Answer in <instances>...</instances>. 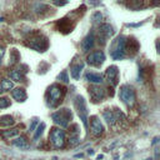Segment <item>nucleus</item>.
Masks as SVG:
<instances>
[{
	"instance_id": "f257e3e1",
	"label": "nucleus",
	"mask_w": 160,
	"mask_h": 160,
	"mask_svg": "<svg viewBox=\"0 0 160 160\" xmlns=\"http://www.w3.org/2000/svg\"><path fill=\"white\" fill-rule=\"evenodd\" d=\"M66 92V89L64 86H60L58 84L51 85L48 89V102L51 108H56L61 101Z\"/></svg>"
},
{
	"instance_id": "f03ea898",
	"label": "nucleus",
	"mask_w": 160,
	"mask_h": 160,
	"mask_svg": "<svg viewBox=\"0 0 160 160\" xmlns=\"http://www.w3.org/2000/svg\"><path fill=\"white\" fill-rule=\"evenodd\" d=\"M25 44L28 46H30L31 49L36 50V51H40V52H44L48 48H49V41H48V38L41 35V34H36V35H32L30 36Z\"/></svg>"
},
{
	"instance_id": "7ed1b4c3",
	"label": "nucleus",
	"mask_w": 160,
	"mask_h": 160,
	"mask_svg": "<svg viewBox=\"0 0 160 160\" xmlns=\"http://www.w3.org/2000/svg\"><path fill=\"white\" fill-rule=\"evenodd\" d=\"M51 119H52L54 122L58 124L59 126L66 128V126L69 125V122L71 121V119H72V112H71V110L68 109V108H61V109H59L58 111L52 112Z\"/></svg>"
},
{
	"instance_id": "20e7f679",
	"label": "nucleus",
	"mask_w": 160,
	"mask_h": 160,
	"mask_svg": "<svg viewBox=\"0 0 160 160\" xmlns=\"http://www.w3.org/2000/svg\"><path fill=\"white\" fill-rule=\"evenodd\" d=\"M119 96H120L121 101H122L128 108H132V106L135 105L136 95H135V90H134L130 85H122V86L120 88Z\"/></svg>"
},
{
	"instance_id": "39448f33",
	"label": "nucleus",
	"mask_w": 160,
	"mask_h": 160,
	"mask_svg": "<svg viewBox=\"0 0 160 160\" xmlns=\"http://www.w3.org/2000/svg\"><path fill=\"white\" fill-rule=\"evenodd\" d=\"M125 38L124 36H118L112 44H111V49H110V54L111 58L115 60H120L125 56Z\"/></svg>"
},
{
	"instance_id": "423d86ee",
	"label": "nucleus",
	"mask_w": 160,
	"mask_h": 160,
	"mask_svg": "<svg viewBox=\"0 0 160 160\" xmlns=\"http://www.w3.org/2000/svg\"><path fill=\"white\" fill-rule=\"evenodd\" d=\"M75 108L78 110V115L80 118V120L82 121L84 126H88V108H86V102L85 99L81 95H78L75 98Z\"/></svg>"
},
{
	"instance_id": "0eeeda50",
	"label": "nucleus",
	"mask_w": 160,
	"mask_h": 160,
	"mask_svg": "<svg viewBox=\"0 0 160 160\" xmlns=\"http://www.w3.org/2000/svg\"><path fill=\"white\" fill-rule=\"evenodd\" d=\"M49 138H50L51 144H52L55 148H58V149L62 148L64 144H65V132H64L60 128H54V129L51 130Z\"/></svg>"
},
{
	"instance_id": "6e6552de",
	"label": "nucleus",
	"mask_w": 160,
	"mask_h": 160,
	"mask_svg": "<svg viewBox=\"0 0 160 160\" xmlns=\"http://www.w3.org/2000/svg\"><path fill=\"white\" fill-rule=\"evenodd\" d=\"M86 61L89 65L91 66H100L104 61H105V54L101 51V50H96V51H92L88 55L86 58Z\"/></svg>"
},
{
	"instance_id": "1a4fd4ad",
	"label": "nucleus",
	"mask_w": 160,
	"mask_h": 160,
	"mask_svg": "<svg viewBox=\"0 0 160 160\" xmlns=\"http://www.w3.org/2000/svg\"><path fill=\"white\" fill-rule=\"evenodd\" d=\"M98 32H99V42H101L102 45L106 42V40H109L114 35V30H112L111 25H109V24L100 25Z\"/></svg>"
},
{
	"instance_id": "9d476101",
	"label": "nucleus",
	"mask_w": 160,
	"mask_h": 160,
	"mask_svg": "<svg viewBox=\"0 0 160 160\" xmlns=\"http://www.w3.org/2000/svg\"><path fill=\"white\" fill-rule=\"evenodd\" d=\"M89 95L91 98V100L94 102H98V101H101L104 100L105 95H106V91L104 88H100V86H96V85H91L89 88Z\"/></svg>"
},
{
	"instance_id": "9b49d317",
	"label": "nucleus",
	"mask_w": 160,
	"mask_h": 160,
	"mask_svg": "<svg viewBox=\"0 0 160 160\" xmlns=\"http://www.w3.org/2000/svg\"><path fill=\"white\" fill-rule=\"evenodd\" d=\"M102 116H104V119L106 120V122L109 124V125H114L116 121H119V119L121 118V119H124V115H122V112L121 111H119V110H105L104 112H102Z\"/></svg>"
},
{
	"instance_id": "f8f14e48",
	"label": "nucleus",
	"mask_w": 160,
	"mask_h": 160,
	"mask_svg": "<svg viewBox=\"0 0 160 160\" xmlns=\"http://www.w3.org/2000/svg\"><path fill=\"white\" fill-rule=\"evenodd\" d=\"M88 120H90V131H91V134L94 136H100L104 131V126H102L101 121L99 120V118L98 116H91Z\"/></svg>"
},
{
	"instance_id": "ddd939ff",
	"label": "nucleus",
	"mask_w": 160,
	"mask_h": 160,
	"mask_svg": "<svg viewBox=\"0 0 160 160\" xmlns=\"http://www.w3.org/2000/svg\"><path fill=\"white\" fill-rule=\"evenodd\" d=\"M105 75L108 78V80L111 82V85H116L118 84V80H119V69L116 65H111L106 69L105 71Z\"/></svg>"
},
{
	"instance_id": "4468645a",
	"label": "nucleus",
	"mask_w": 160,
	"mask_h": 160,
	"mask_svg": "<svg viewBox=\"0 0 160 160\" xmlns=\"http://www.w3.org/2000/svg\"><path fill=\"white\" fill-rule=\"evenodd\" d=\"M139 48H140V45L136 39L129 38L128 40H125V52H129L130 55H135L138 52Z\"/></svg>"
},
{
	"instance_id": "2eb2a0df",
	"label": "nucleus",
	"mask_w": 160,
	"mask_h": 160,
	"mask_svg": "<svg viewBox=\"0 0 160 160\" xmlns=\"http://www.w3.org/2000/svg\"><path fill=\"white\" fill-rule=\"evenodd\" d=\"M56 25L59 26V31H61L64 34L70 32L72 30V28H74V24H70V21L68 19H61L60 21L56 22Z\"/></svg>"
},
{
	"instance_id": "dca6fc26",
	"label": "nucleus",
	"mask_w": 160,
	"mask_h": 160,
	"mask_svg": "<svg viewBox=\"0 0 160 160\" xmlns=\"http://www.w3.org/2000/svg\"><path fill=\"white\" fill-rule=\"evenodd\" d=\"M11 95H12V98H14L16 101H21V102L28 99V94H26L25 89H22V88H16V89H14V90L11 91Z\"/></svg>"
},
{
	"instance_id": "f3484780",
	"label": "nucleus",
	"mask_w": 160,
	"mask_h": 160,
	"mask_svg": "<svg viewBox=\"0 0 160 160\" xmlns=\"http://www.w3.org/2000/svg\"><path fill=\"white\" fill-rule=\"evenodd\" d=\"M94 34H89L81 42V49L84 52H88L92 46H94Z\"/></svg>"
},
{
	"instance_id": "a211bd4d",
	"label": "nucleus",
	"mask_w": 160,
	"mask_h": 160,
	"mask_svg": "<svg viewBox=\"0 0 160 160\" xmlns=\"http://www.w3.org/2000/svg\"><path fill=\"white\" fill-rule=\"evenodd\" d=\"M82 69H84V62H79V64L72 65L71 69H70L71 76H72L75 80H78V79L80 78V74H81V70H82Z\"/></svg>"
},
{
	"instance_id": "6ab92c4d",
	"label": "nucleus",
	"mask_w": 160,
	"mask_h": 160,
	"mask_svg": "<svg viewBox=\"0 0 160 160\" xmlns=\"http://www.w3.org/2000/svg\"><path fill=\"white\" fill-rule=\"evenodd\" d=\"M85 78L88 81H90L92 84H101L102 82V76L100 74H96V72H86Z\"/></svg>"
},
{
	"instance_id": "aec40b11",
	"label": "nucleus",
	"mask_w": 160,
	"mask_h": 160,
	"mask_svg": "<svg viewBox=\"0 0 160 160\" xmlns=\"http://www.w3.org/2000/svg\"><path fill=\"white\" fill-rule=\"evenodd\" d=\"M20 134V130L18 128H14V129H9V130H2L1 131V136L4 139H12L15 136H18Z\"/></svg>"
},
{
	"instance_id": "412c9836",
	"label": "nucleus",
	"mask_w": 160,
	"mask_h": 160,
	"mask_svg": "<svg viewBox=\"0 0 160 160\" xmlns=\"http://www.w3.org/2000/svg\"><path fill=\"white\" fill-rule=\"evenodd\" d=\"M12 145L16 146V148H19V149H26L29 146L28 140L24 136H18L15 140H12Z\"/></svg>"
},
{
	"instance_id": "4be33fe9",
	"label": "nucleus",
	"mask_w": 160,
	"mask_h": 160,
	"mask_svg": "<svg viewBox=\"0 0 160 160\" xmlns=\"http://www.w3.org/2000/svg\"><path fill=\"white\" fill-rule=\"evenodd\" d=\"M15 120L11 115H2L0 116V125L1 126H10V125H14Z\"/></svg>"
},
{
	"instance_id": "5701e85b",
	"label": "nucleus",
	"mask_w": 160,
	"mask_h": 160,
	"mask_svg": "<svg viewBox=\"0 0 160 160\" xmlns=\"http://www.w3.org/2000/svg\"><path fill=\"white\" fill-rule=\"evenodd\" d=\"M19 60H20V54H19V51H18L16 49H11V50H10L9 64H10V65H14V64H16Z\"/></svg>"
},
{
	"instance_id": "b1692460",
	"label": "nucleus",
	"mask_w": 160,
	"mask_h": 160,
	"mask_svg": "<svg viewBox=\"0 0 160 160\" xmlns=\"http://www.w3.org/2000/svg\"><path fill=\"white\" fill-rule=\"evenodd\" d=\"M12 88H14L12 81H10V80H8V79H2V80H1V82H0V89H1V91H8V90H11Z\"/></svg>"
},
{
	"instance_id": "393cba45",
	"label": "nucleus",
	"mask_w": 160,
	"mask_h": 160,
	"mask_svg": "<svg viewBox=\"0 0 160 160\" xmlns=\"http://www.w3.org/2000/svg\"><path fill=\"white\" fill-rule=\"evenodd\" d=\"M10 78H11L12 81H22L24 80V75L19 70H11L10 71Z\"/></svg>"
},
{
	"instance_id": "a878e982",
	"label": "nucleus",
	"mask_w": 160,
	"mask_h": 160,
	"mask_svg": "<svg viewBox=\"0 0 160 160\" xmlns=\"http://www.w3.org/2000/svg\"><path fill=\"white\" fill-rule=\"evenodd\" d=\"M44 129H45V124H44V122H40V124L38 125V128H36L35 134H34V140H38V139H39V138L42 135Z\"/></svg>"
},
{
	"instance_id": "bb28decb",
	"label": "nucleus",
	"mask_w": 160,
	"mask_h": 160,
	"mask_svg": "<svg viewBox=\"0 0 160 160\" xmlns=\"http://www.w3.org/2000/svg\"><path fill=\"white\" fill-rule=\"evenodd\" d=\"M79 142H80V136L79 135H70V138H69V144L70 145L75 146Z\"/></svg>"
},
{
	"instance_id": "cd10ccee",
	"label": "nucleus",
	"mask_w": 160,
	"mask_h": 160,
	"mask_svg": "<svg viewBox=\"0 0 160 160\" xmlns=\"http://www.w3.org/2000/svg\"><path fill=\"white\" fill-rule=\"evenodd\" d=\"M8 106H10V100L5 96H1L0 98V109H5Z\"/></svg>"
},
{
	"instance_id": "c85d7f7f",
	"label": "nucleus",
	"mask_w": 160,
	"mask_h": 160,
	"mask_svg": "<svg viewBox=\"0 0 160 160\" xmlns=\"http://www.w3.org/2000/svg\"><path fill=\"white\" fill-rule=\"evenodd\" d=\"M58 79L59 80H61L62 82H69V76H68V71L66 70H64V71H61L60 74H59V76H58Z\"/></svg>"
},
{
	"instance_id": "c756f323",
	"label": "nucleus",
	"mask_w": 160,
	"mask_h": 160,
	"mask_svg": "<svg viewBox=\"0 0 160 160\" xmlns=\"http://www.w3.org/2000/svg\"><path fill=\"white\" fill-rule=\"evenodd\" d=\"M101 18H102V15H101V12L100 11H96L94 15H92V21H100L101 20Z\"/></svg>"
},
{
	"instance_id": "7c9ffc66",
	"label": "nucleus",
	"mask_w": 160,
	"mask_h": 160,
	"mask_svg": "<svg viewBox=\"0 0 160 160\" xmlns=\"http://www.w3.org/2000/svg\"><path fill=\"white\" fill-rule=\"evenodd\" d=\"M38 125V121L36 120H32V122H31V125H30V130L29 131H34V128Z\"/></svg>"
},
{
	"instance_id": "2f4dec72",
	"label": "nucleus",
	"mask_w": 160,
	"mask_h": 160,
	"mask_svg": "<svg viewBox=\"0 0 160 160\" xmlns=\"http://www.w3.org/2000/svg\"><path fill=\"white\" fill-rule=\"evenodd\" d=\"M4 52H5V49H4L2 46H0V61H1L2 56H4Z\"/></svg>"
},
{
	"instance_id": "473e14b6",
	"label": "nucleus",
	"mask_w": 160,
	"mask_h": 160,
	"mask_svg": "<svg viewBox=\"0 0 160 160\" xmlns=\"http://www.w3.org/2000/svg\"><path fill=\"white\" fill-rule=\"evenodd\" d=\"M54 4H55V5H59V6H61V5H65V4H66V1H64V2H59V1H55Z\"/></svg>"
},
{
	"instance_id": "72a5a7b5",
	"label": "nucleus",
	"mask_w": 160,
	"mask_h": 160,
	"mask_svg": "<svg viewBox=\"0 0 160 160\" xmlns=\"http://www.w3.org/2000/svg\"><path fill=\"white\" fill-rule=\"evenodd\" d=\"M88 152H89V154H90V155H94V151H92V150H89V151H88Z\"/></svg>"
}]
</instances>
